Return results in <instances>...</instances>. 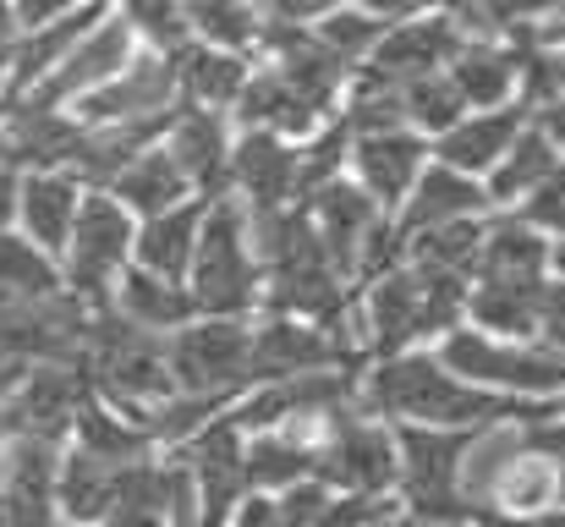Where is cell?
<instances>
[{
    "label": "cell",
    "instance_id": "cell-1",
    "mask_svg": "<svg viewBox=\"0 0 565 527\" xmlns=\"http://www.w3.org/2000/svg\"><path fill=\"white\" fill-rule=\"evenodd\" d=\"M358 412L390 423V429H483L494 418H539L544 407L500 401V396L467 384L461 373H450L434 347H417L363 362Z\"/></svg>",
    "mask_w": 565,
    "mask_h": 527
},
{
    "label": "cell",
    "instance_id": "cell-2",
    "mask_svg": "<svg viewBox=\"0 0 565 527\" xmlns=\"http://www.w3.org/2000/svg\"><path fill=\"white\" fill-rule=\"evenodd\" d=\"M247 220H253V253H258V275H264L258 314H291V319H313L330 330H352L358 286L330 264L302 203L275 209V214H247Z\"/></svg>",
    "mask_w": 565,
    "mask_h": 527
},
{
    "label": "cell",
    "instance_id": "cell-3",
    "mask_svg": "<svg viewBox=\"0 0 565 527\" xmlns=\"http://www.w3.org/2000/svg\"><path fill=\"white\" fill-rule=\"evenodd\" d=\"M461 303H467V281L423 270V264H406V259L390 264L384 275L358 286L352 330H358L363 362L434 347L439 336H450L461 325Z\"/></svg>",
    "mask_w": 565,
    "mask_h": 527
},
{
    "label": "cell",
    "instance_id": "cell-4",
    "mask_svg": "<svg viewBox=\"0 0 565 527\" xmlns=\"http://www.w3.org/2000/svg\"><path fill=\"white\" fill-rule=\"evenodd\" d=\"M188 292L203 319H253L258 314L264 275H258V253H253V220L236 198L209 203L188 270Z\"/></svg>",
    "mask_w": 565,
    "mask_h": 527
},
{
    "label": "cell",
    "instance_id": "cell-5",
    "mask_svg": "<svg viewBox=\"0 0 565 527\" xmlns=\"http://www.w3.org/2000/svg\"><path fill=\"white\" fill-rule=\"evenodd\" d=\"M302 214H308L313 236L324 242L330 264H335L352 286H363V281L384 275L390 264H401V231H395V214H384L352 176H330V181H319V187L302 198Z\"/></svg>",
    "mask_w": 565,
    "mask_h": 527
},
{
    "label": "cell",
    "instance_id": "cell-6",
    "mask_svg": "<svg viewBox=\"0 0 565 527\" xmlns=\"http://www.w3.org/2000/svg\"><path fill=\"white\" fill-rule=\"evenodd\" d=\"M434 351L450 373H461L467 384H478L500 401L550 407L565 390V351L544 347V341H505V336H483L472 325H456L450 336L434 341Z\"/></svg>",
    "mask_w": 565,
    "mask_h": 527
},
{
    "label": "cell",
    "instance_id": "cell-7",
    "mask_svg": "<svg viewBox=\"0 0 565 527\" xmlns=\"http://www.w3.org/2000/svg\"><path fill=\"white\" fill-rule=\"evenodd\" d=\"M472 429H395V512L417 527H472L461 451Z\"/></svg>",
    "mask_w": 565,
    "mask_h": 527
},
{
    "label": "cell",
    "instance_id": "cell-8",
    "mask_svg": "<svg viewBox=\"0 0 565 527\" xmlns=\"http://www.w3.org/2000/svg\"><path fill=\"white\" fill-rule=\"evenodd\" d=\"M132 236H138V220L110 192H83L72 236L55 259L66 297H77L83 308H110V292L132 264Z\"/></svg>",
    "mask_w": 565,
    "mask_h": 527
},
{
    "label": "cell",
    "instance_id": "cell-9",
    "mask_svg": "<svg viewBox=\"0 0 565 527\" xmlns=\"http://www.w3.org/2000/svg\"><path fill=\"white\" fill-rule=\"evenodd\" d=\"M166 362H171V384L188 396H214V401H236L258 384V362H253V319H192L177 336H166Z\"/></svg>",
    "mask_w": 565,
    "mask_h": 527
},
{
    "label": "cell",
    "instance_id": "cell-10",
    "mask_svg": "<svg viewBox=\"0 0 565 527\" xmlns=\"http://www.w3.org/2000/svg\"><path fill=\"white\" fill-rule=\"evenodd\" d=\"M319 484L341 489V495H363V500H390L395 506V429L363 418L358 407L341 412L319 445Z\"/></svg>",
    "mask_w": 565,
    "mask_h": 527
},
{
    "label": "cell",
    "instance_id": "cell-11",
    "mask_svg": "<svg viewBox=\"0 0 565 527\" xmlns=\"http://www.w3.org/2000/svg\"><path fill=\"white\" fill-rule=\"evenodd\" d=\"M308 192V144L275 138V133H236L231 138V181L225 198H236L247 214L297 209Z\"/></svg>",
    "mask_w": 565,
    "mask_h": 527
},
{
    "label": "cell",
    "instance_id": "cell-12",
    "mask_svg": "<svg viewBox=\"0 0 565 527\" xmlns=\"http://www.w3.org/2000/svg\"><path fill=\"white\" fill-rule=\"evenodd\" d=\"M138 50H143V44L132 39V28H127V22H121V11L110 6V11H105V17H99V22H94V28L72 44V55H66V61H61V66H55V72H50V77H44L33 94H28V99H17V105L72 110L83 94H94L99 83H110V77H116V72H121V66H127Z\"/></svg>",
    "mask_w": 565,
    "mask_h": 527
},
{
    "label": "cell",
    "instance_id": "cell-13",
    "mask_svg": "<svg viewBox=\"0 0 565 527\" xmlns=\"http://www.w3.org/2000/svg\"><path fill=\"white\" fill-rule=\"evenodd\" d=\"M177 110V83H171V61L154 50H138L110 83H99L94 94H83L72 105V116L83 127H127V122H154Z\"/></svg>",
    "mask_w": 565,
    "mask_h": 527
},
{
    "label": "cell",
    "instance_id": "cell-14",
    "mask_svg": "<svg viewBox=\"0 0 565 527\" xmlns=\"http://www.w3.org/2000/svg\"><path fill=\"white\" fill-rule=\"evenodd\" d=\"M330 122H335V110H324L313 94H302L291 77H280L264 61H253L247 88L231 105V127L236 133H275V138H291V144L319 138Z\"/></svg>",
    "mask_w": 565,
    "mask_h": 527
},
{
    "label": "cell",
    "instance_id": "cell-15",
    "mask_svg": "<svg viewBox=\"0 0 565 527\" xmlns=\"http://www.w3.org/2000/svg\"><path fill=\"white\" fill-rule=\"evenodd\" d=\"M428 166V138L406 127H363L347 144V176L374 198L384 214H395L412 192V181Z\"/></svg>",
    "mask_w": 565,
    "mask_h": 527
},
{
    "label": "cell",
    "instance_id": "cell-16",
    "mask_svg": "<svg viewBox=\"0 0 565 527\" xmlns=\"http://www.w3.org/2000/svg\"><path fill=\"white\" fill-rule=\"evenodd\" d=\"M77 149H83V122L72 110L0 105V166H11L17 176L72 171Z\"/></svg>",
    "mask_w": 565,
    "mask_h": 527
},
{
    "label": "cell",
    "instance_id": "cell-17",
    "mask_svg": "<svg viewBox=\"0 0 565 527\" xmlns=\"http://www.w3.org/2000/svg\"><path fill=\"white\" fill-rule=\"evenodd\" d=\"M461 33L445 11L434 17H417V22H401V28H384V39L374 44V55L358 66V83H374V88H401L412 77H428V72H445V61L456 55Z\"/></svg>",
    "mask_w": 565,
    "mask_h": 527
},
{
    "label": "cell",
    "instance_id": "cell-18",
    "mask_svg": "<svg viewBox=\"0 0 565 527\" xmlns=\"http://www.w3.org/2000/svg\"><path fill=\"white\" fill-rule=\"evenodd\" d=\"M527 122H533V110H527L522 99L494 105V110H467L456 127H445L439 138H428V160H439V166H450V171L483 181V176L505 160V149L516 144V133H522Z\"/></svg>",
    "mask_w": 565,
    "mask_h": 527
},
{
    "label": "cell",
    "instance_id": "cell-19",
    "mask_svg": "<svg viewBox=\"0 0 565 527\" xmlns=\"http://www.w3.org/2000/svg\"><path fill=\"white\" fill-rule=\"evenodd\" d=\"M231 138H236L231 116L177 105V122H171V133H166V155L182 166L188 187L203 203L225 198V181H231Z\"/></svg>",
    "mask_w": 565,
    "mask_h": 527
},
{
    "label": "cell",
    "instance_id": "cell-20",
    "mask_svg": "<svg viewBox=\"0 0 565 527\" xmlns=\"http://www.w3.org/2000/svg\"><path fill=\"white\" fill-rule=\"evenodd\" d=\"M565 500V473L527 440L522 429V445L511 451L505 473L494 478V495H489V512H483V527H516L533 523L544 512H555Z\"/></svg>",
    "mask_w": 565,
    "mask_h": 527
},
{
    "label": "cell",
    "instance_id": "cell-21",
    "mask_svg": "<svg viewBox=\"0 0 565 527\" xmlns=\"http://www.w3.org/2000/svg\"><path fill=\"white\" fill-rule=\"evenodd\" d=\"M522 61H527V50L516 39H461L456 55L445 61V77L456 83L467 110H494V105L516 99Z\"/></svg>",
    "mask_w": 565,
    "mask_h": 527
},
{
    "label": "cell",
    "instance_id": "cell-22",
    "mask_svg": "<svg viewBox=\"0 0 565 527\" xmlns=\"http://www.w3.org/2000/svg\"><path fill=\"white\" fill-rule=\"evenodd\" d=\"M247 72H253V55L188 39V44L171 55L177 105H192V110H214V116H231L236 94L247 88Z\"/></svg>",
    "mask_w": 565,
    "mask_h": 527
},
{
    "label": "cell",
    "instance_id": "cell-23",
    "mask_svg": "<svg viewBox=\"0 0 565 527\" xmlns=\"http://www.w3.org/2000/svg\"><path fill=\"white\" fill-rule=\"evenodd\" d=\"M472 281H516V286H539L550 281V236L539 225H527L511 209H494L483 220V242H478V264Z\"/></svg>",
    "mask_w": 565,
    "mask_h": 527
},
{
    "label": "cell",
    "instance_id": "cell-24",
    "mask_svg": "<svg viewBox=\"0 0 565 527\" xmlns=\"http://www.w3.org/2000/svg\"><path fill=\"white\" fill-rule=\"evenodd\" d=\"M489 209L494 203H489V192H483L478 176H461V171H450V166H439V160H428L423 176L412 181L406 203L395 209V231L412 236V231L450 225V220H483Z\"/></svg>",
    "mask_w": 565,
    "mask_h": 527
},
{
    "label": "cell",
    "instance_id": "cell-25",
    "mask_svg": "<svg viewBox=\"0 0 565 527\" xmlns=\"http://www.w3.org/2000/svg\"><path fill=\"white\" fill-rule=\"evenodd\" d=\"M83 181L72 171H33L22 176L17 187V231L28 242H39L50 259H61L66 236H72V220H77V203H83Z\"/></svg>",
    "mask_w": 565,
    "mask_h": 527
},
{
    "label": "cell",
    "instance_id": "cell-26",
    "mask_svg": "<svg viewBox=\"0 0 565 527\" xmlns=\"http://www.w3.org/2000/svg\"><path fill=\"white\" fill-rule=\"evenodd\" d=\"M203 214L209 203L203 198H188L166 214H149L138 220V236H132V264L160 275V281H177L188 286V270H192V253H198V231H203Z\"/></svg>",
    "mask_w": 565,
    "mask_h": 527
},
{
    "label": "cell",
    "instance_id": "cell-27",
    "mask_svg": "<svg viewBox=\"0 0 565 527\" xmlns=\"http://www.w3.org/2000/svg\"><path fill=\"white\" fill-rule=\"evenodd\" d=\"M561 171H565V149L539 122H527L516 133V144L505 149V160L483 176V192H489L494 209H516V203H527L544 181H555Z\"/></svg>",
    "mask_w": 565,
    "mask_h": 527
},
{
    "label": "cell",
    "instance_id": "cell-28",
    "mask_svg": "<svg viewBox=\"0 0 565 527\" xmlns=\"http://www.w3.org/2000/svg\"><path fill=\"white\" fill-rule=\"evenodd\" d=\"M132 220H149V214H166V209H177V203H188V198H198L188 187V176H182V166L166 155V138L154 144V149H143L132 166H121L116 171V181L105 187Z\"/></svg>",
    "mask_w": 565,
    "mask_h": 527
},
{
    "label": "cell",
    "instance_id": "cell-29",
    "mask_svg": "<svg viewBox=\"0 0 565 527\" xmlns=\"http://www.w3.org/2000/svg\"><path fill=\"white\" fill-rule=\"evenodd\" d=\"M110 308H116L121 319H132L138 330H154V336H177L182 325L198 319L188 286L160 281V275H149V270H138V264H127V275L116 281Z\"/></svg>",
    "mask_w": 565,
    "mask_h": 527
},
{
    "label": "cell",
    "instance_id": "cell-30",
    "mask_svg": "<svg viewBox=\"0 0 565 527\" xmlns=\"http://www.w3.org/2000/svg\"><path fill=\"white\" fill-rule=\"evenodd\" d=\"M390 512V500H363V495H341L319 478L291 484L275 495V527H369L374 517Z\"/></svg>",
    "mask_w": 565,
    "mask_h": 527
},
{
    "label": "cell",
    "instance_id": "cell-31",
    "mask_svg": "<svg viewBox=\"0 0 565 527\" xmlns=\"http://www.w3.org/2000/svg\"><path fill=\"white\" fill-rule=\"evenodd\" d=\"M66 286H61V264L28 242L17 225L0 231V303L11 308H33V303H55Z\"/></svg>",
    "mask_w": 565,
    "mask_h": 527
},
{
    "label": "cell",
    "instance_id": "cell-32",
    "mask_svg": "<svg viewBox=\"0 0 565 527\" xmlns=\"http://www.w3.org/2000/svg\"><path fill=\"white\" fill-rule=\"evenodd\" d=\"M489 214H494V209H489ZM489 214H483V220H489ZM483 220H450V225L412 231V236H401V259H406V264H423V270H439V275H456V281H472L478 242H483Z\"/></svg>",
    "mask_w": 565,
    "mask_h": 527
},
{
    "label": "cell",
    "instance_id": "cell-33",
    "mask_svg": "<svg viewBox=\"0 0 565 527\" xmlns=\"http://www.w3.org/2000/svg\"><path fill=\"white\" fill-rule=\"evenodd\" d=\"M182 17L198 44H220V50H242V55H253L258 28H264V6H253V0H182Z\"/></svg>",
    "mask_w": 565,
    "mask_h": 527
},
{
    "label": "cell",
    "instance_id": "cell-34",
    "mask_svg": "<svg viewBox=\"0 0 565 527\" xmlns=\"http://www.w3.org/2000/svg\"><path fill=\"white\" fill-rule=\"evenodd\" d=\"M116 11H121V22L132 28V39L143 44V50H154V55H177L182 44H188V17H182V0H110Z\"/></svg>",
    "mask_w": 565,
    "mask_h": 527
},
{
    "label": "cell",
    "instance_id": "cell-35",
    "mask_svg": "<svg viewBox=\"0 0 565 527\" xmlns=\"http://www.w3.org/2000/svg\"><path fill=\"white\" fill-rule=\"evenodd\" d=\"M313 33H319V44H324L335 61H347L352 72L374 55V44L384 39V28H379L358 0H352V6H341V11H330L324 22H313Z\"/></svg>",
    "mask_w": 565,
    "mask_h": 527
},
{
    "label": "cell",
    "instance_id": "cell-36",
    "mask_svg": "<svg viewBox=\"0 0 565 527\" xmlns=\"http://www.w3.org/2000/svg\"><path fill=\"white\" fill-rule=\"evenodd\" d=\"M539 341L565 351V281L561 275L544 281V297H539Z\"/></svg>",
    "mask_w": 565,
    "mask_h": 527
},
{
    "label": "cell",
    "instance_id": "cell-37",
    "mask_svg": "<svg viewBox=\"0 0 565 527\" xmlns=\"http://www.w3.org/2000/svg\"><path fill=\"white\" fill-rule=\"evenodd\" d=\"M369 17H374L379 28H401V22H417V17H434V11H445L450 0H358Z\"/></svg>",
    "mask_w": 565,
    "mask_h": 527
},
{
    "label": "cell",
    "instance_id": "cell-38",
    "mask_svg": "<svg viewBox=\"0 0 565 527\" xmlns=\"http://www.w3.org/2000/svg\"><path fill=\"white\" fill-rule=\"evenodd\" d=\"M341 6H352V0H264V17H275V22H297V28H313V22H324L330 11H341Z\"/></svg>",
    "mask_w": 565,
    "mask_h": 527
},
{
    "label": "cell",
    "instance_id": "cell-39",
    "mask_svg": "<svg viewBox=\"0 0 565 527\" xmlns=\"http://www.w3.org/2000/svg\"><path fill=\"white\" fill-rule=\"evenodd\" d=\"M522 429H527V440H533V445H539V451H544V456L565 473V418H555V412L544 407V412H539V418H527Z\"/></svg>",
    "mask_w": 565,
    "mask_h": 527
},
{
    "label": "cell",
    "instance_id": "cell-40",
    "mask_svg": "<svg viewBox=\"0 0 565 527\" xmlns=\"http://www.w3.org/2000/svg\"><path fill=\"white\" fill-rule=\"evenodd\" d=\"M77 6H88V0H11V11H17V28H22V33H28V28L55 22V17L77 11Z\"/></svg>",
    "mask_w": 565,
    "mask_h": 527
},
{
    "label": "cell",
    "instance_id": "cell-41",
    "mask_svg": "<svg viewBox=\"0 0 565 527\" xmlns=\"http://www.w3.org/2000/svg\"><path fill=\"white\" fill-rule=\"evenodd\" d=\"M17 39H22L17 11H11V0H0V83H6V66H11V55H17Z\"/></svg>",
    "mask_w": 565,
    "mask_h": 527
},
{
    "label": "cell",
    "instance_id": "cell-42",
    "mask_svg": "<svg viewBox=\"0 0 565 527\" xmlns=\"http://www.w3.org/2000/svg\"><path fill=\"white\" fill-rule=\"evenodd\" d=\"M17 187H22V176L11 166H0V231L17 225Z\"/></svg>",
    "mask_w": 565,
    "mask_h": 527
},
{
    "label": "cell",
    "instance_id": "cell-43",
    "mask_svg": "<svg viewBox=\"0 0 565 527\" xmlns=\"http://www.w3.org/2000/svg\"><path fill=\"white\" fill-rule=\"evenodd\" d=\"M369 527H417V523H412V517H401V512L390 506V512H384V517H374V523H369Z\"/></svg>",
    "mask_w": 565,
    "mask_h": 527
},
{
    "label": "cell",
    "instance_id": "cell-44",
    "mask_svg": "<svg viewBox=\"0 0 565 527\" xmlns=\"http://www.w3.org/2000/svg\"><path fill=\"white\" fill-rule=\"evenodd\" d=\"M550 412H555V418H565V390L555 396V401H550Z\"/></svg>",
    "mask_w": 565,
    "mask_h": 527
},
{
    "label": "cell",
    "instance_id": "cell-45",
    "mask_svg": "<svg viewBox=\"0 0 565 527\" xmlns=\"http://www.w3.org/2000/svg\"><path fill=\"white\" fill-rule=\"evenodd\" d=\"M253 6H264V0H253Z\"/></svg>",
    "mask_w": 565,
    "mask_h": 527
},
{
    "label": "cell",
    "instance_id": "cell-46",
    "mask_svg": "<svg viewBox=\"0 0 565 527\" xmlns=\"http://www.w3.org/2000/svg\"><path fill=\"white\" fill-rule=\"evenodd\" d=\"M472 527H483V523H472Z\"/></svg>",
    "mask_w": 565,
    "mask_h": 527
}]
</instances>
